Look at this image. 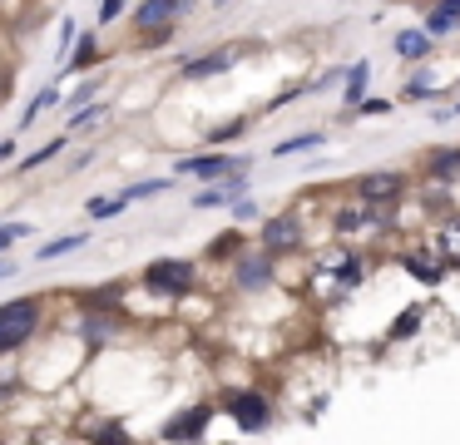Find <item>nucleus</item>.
Segmentation results:
<instances>
[{
	"label": "nucleus",
	"mask_w": 460,
	"mask_h": 445,
	"mask_svg": "<svg viewBox=\"0 0 460 445\" xmlns=\"http://www.w3.org/2000/svg\"><path fill=\"white\" fill-rule=\"evenodd\" d=\"M391 45H396L401 59H426L430 55V35H426V30H396Z\"/></svg>",
	"instance_id": "4468645a"
},
{
	"label": "nucleus",
	"mask_w": 460,
	"mask_h": 445,
	"mask_svg": "<svg viewBox=\"0 0 460 445\" xmlns=\"http://www.w3.org/2000/svg\"><path fill=\"white\" fill-rule=\"evenodd\" d=\"M208 421H213V405L208 401H199V405H189V411L179 415V421H169L164 425V441H199L203 431H208Z\"/></svg>",
	"instance_id": "1a4fd4ad"
},
{
	"label": "nucleus",
	"mask_w": 460,
	"mask_h": 445,
	"mask_svg": "<svg viewBox=\"0 0 460 445\" xmlns=\"http://www.w3.org/2000/svg\"><path fill=\"white\" fill-rule=\"evenodd\" d=\"M337 277H341V282H347V287H357V282H361V277H367V272H361V257H341V267H337Z\"/></svg>",
	"instance_id": "bb28decb"
},
{
	"label": "nucleus",
	"mask_w": 460,
	"mask_h": 445,
	"mask_svg": "<svg viewBox=\"0 0 460 445\" xmlns=\"http://www.w3.org/2000/svg\"><path fill=\"white\" fill-rule=\"evenodd\" d=\"M238 134H248V119H228V124L208 129V144H228V138H238Z\"/></svg>",
	"instance_id": "5701e85b"
},
{
	"label": "nucleus",
	"mask_w": 460,
	"mask_h": 445,
	"mask_svg": "<svg viewBox=\"0 0 460 445\" xmlns=\"http://www.w3.org/2000/svg\"><path fill=\"white\" fill-rule=\"evenodd\" d=\"M124 10H129V0H100V25H114Z\"/></svg>",
	"instance_id": "cd10ccee"
},
{
	"label": "nucleus",
	"mask_w": 460,
	"mask_h": 445,
	"mask_svg": "<svg viewBox=\"0 0 460 445\" xmlns=\"http://www.w3.org/2000/svg\"><path fill=\"white\" fill-rule=\"evenodd\" d=\"M351 109H357V114H391V99H367V94H361Z\"/></svg>",
	"instance_id": "c85d7f7f"
},
{
	"label": "nucleus",
	"mask_w": 460,
	"mask_h": 445,
	"mask_svg": "<svg viewBox=\"0 0 460 445\" xmlns=\"http://www.w3.org/2000/svg\"><path fill=\"white\" fill-rule=\"evenodd\" d=\"M238 59H243V45H218V49H208V55H193L189 65H183V79H218V75H228Z\"/></svg>",
	"instance_id": "423d86ee"
},
{
	"label": "nucleus",
	"mask_w": 460,
	"mask_h": 445,
	"mask_svg": "<svg viewBox=\"0 0 460 445\" xmlns=\"http://www.w3.org/2000/svg\"><path fill=\"white\" fill-rule=\"evenodd\" d=\"M119 326H124L119 316H104L100 307H90V316L80 322V342H84V346H104L114 332H119Z\"/></svg>",
	"instance_id": "9d476101"
},
{
	"label": "nucleus",
	"mask_w": 460,
	"mask_h": 445,
	"mask_svg": "<svg viewBox=\"0 0 460 445\" xmlns=\"http://www.w3.org/2000/svg\"><path fill=\"white\" fill-rule=\"evenodd\" d=\"M367 79H371V65L361 59V65H351L347 75H341V85H347V104H357L361 94H367Z\"/></svg>",
	"instance_id": "f3484780"
},
{
	"label": "nucleus",
	"mask_w": 460,
	"mask_h": 445,
	"mask_svg": "<svg viewBox=\"0 0 460 445\" xmlns=\"http://www.w3.org/2000/svg\"><path fill=\"white\" fill-rule=\"evenodd\" d=\"M426 174L440 178V183H450V178L460 174V148H440V154L426 158Z\"/></svg>",
	"instance_id": "dca6fc26"
},
{
	"label": "nucleus",
	"mask_w": 460,
	"mask_h": 445,
	"mask_svg": "<svg viewBox=\"0 0 460 445\" xmlns=\"http://www.w3.org/2000/svg\"><path fill=\"white\" fill-rule=\"evenodd\" d=\"M262 208L252 203V198H238V203H233V218H238V223H248V218H258Z\"/></svg>",
	"instance_id": "c756f323"
},
{
	"label": "nucleus",
	"mask_w": 460,
	"mask_h": 445,
	"mask_svg": "<svg viewBox=\"0 0 460 445\" xmlns=\"http://www.w3.org/2000/svg\"><path fill=\"white\" fill-rule=\"evenodd\" d=\"M297 247H302V218L297 213H282V218H268V223H262V253L268 257L297 253Z\"/></svg>",
	"instance_id": "39448f33"
},
{
	"label": "nucleus",
	"mask_w": 460,
	"mask_h": 445,
	"mask_svg": "<svg viewBox=\"0 0 460 445\" xmlns=\"http://www.w3.org/2000/svg\"><path fill=\"white\" fill-rule=\"evenodd\" d=\"M144 287L159 297H189L193 292V263L189 257H159L144 267Z\"/></svg>",
	"instance_id": "7ed1b4c3"
},
{
	"label": "nucleus",
	"mask_w": 460,
	"mask_h": 445,
	"mask_svg": "<svg viewBox=\"0 0 460 445\" xmlns=\"http://www.w3.org/2000/svg\"><path fill=\"white\" fill-rule=\"evenodd\" d=\"M317 144H327V134H322V129H307V134H292V138H282V144L272 148V154H278V158H297V154H312Z\"/></svg>",
	"instance_id": "2eb2a0df"
},
{
	"label": "nucleus",
	"mask_w": 460,
	"mask_h": 445,
	"mask_svg": "<svg viewBox=\"0 0 460 445\" xmlns=\"http://www.w3.org/2000/svg\"><path fill=\"white\" fill-rule=\"evenodd\" d=\"M35 332H40V297H15V302H0V356L21 352Z\"/></svg>",
	"instance_id": "f257e3e1"
},
{
	"label": "nucleus",
	"mask_w": 460,
	"mask_h": 445,
	"mask_svg": "<svg viewBox=\"0 0 460 445\" xmlns=\"http://www.w3.org/2000/svg\"><path fill=\"white\" fill-rule=\"evenodd\" d=\"M80 247H84V233H75V237H55V243H45V247H40V263L70 257V253H80Z\"/></svg>",
	"instance_id": "a211bd4d"
},
{
	"label": "nucleus",
	"mask_w": 460,
	"mask_h": 445,
	"mask_svg": "<svg viewBox=\"0 0 460 445\" xmlns=\"http://www.w3.org/2000/svg\"><path fill=\"white\" fill-rule=\"evenodd\" d=\"M233 282H238L243 292H262V287H272V257L268 253H238L233 257Z\"/></svg>",
	"instance_id": "0eeeda50"
},
{
	"label": "nucleus",
	"mask_w": 460,
	"mask_h": 445,
	"mask_svg": "<svg viewBox=\"0 0 460 445\" xmlns=\"http://www.w3.org/2000/svg\"><path fill=\"white\" fill-rule=\"evenodd\" d=\"M420 326V307H411V312H401L396 322H391V342H406V336H416Z\"/></svg>",
	"instance_id": "aec40b11"
},
{
	"label": "nucleus",
	"mask_w": 460,
	"mask_h": 445,
	"mask_svg": "<svg viewBox=\"0 0 460 445\" xmlns=\"http://www.w3.org/2000/svg\"><path fill=\"white\" fill-rule=\"evenodd\" d=\"M450 30H460V0H440V5L426 15V35L430 40L450 35Z\"/></svg>",
	"instance_id": "9b49d317"
},
{
	"label": "nucleus",
	"mask_w": 460,
	"mask_h": 445,
	"mask_svg": "<svg viewBox=\"0 0 460 445\" xmlns=\"http://www.w3.org/2000/svg\"><path fill=\"white\" fill-rule=\"evenodd\" d=\"M169 188V178H144V183H134V188H124V203H134V198H154V193H164Z\"/></svg>",
	"instance_id": "4be33fe9"
},
{
	"label": "nucleus",
	"mask_w": 460,
	"mask_h": 445,
	"mask_svg": "<svg viewBox=\"0 0 460 445\" xmlns=\"http://www.w3.org/2000/svg\"><path fill=\"white\" fill-rule=\"evenodd\" d=\"M223 203H233L228 188H203V193H193V208H223Z\"/></svg>",
	"instance_id": "a878e982"
},
{
	"label": "nucleus",
	"mask_w": 460,
	"mask_h": 445,
	"mask_svg": "<svg viewBox=\"0 0 460 445\" xmlns=\"http://www.w3.org/2000/svg\"><path fill=\"white\" fill-rule=\"evenodd\" d=\"M223 411L233 415V425L243 435H258L272 425V401L262 391H223Z\"/></svg>",
	"instance_id": "f03ea898"
},
{
	"label": "nucleus",
	"mask_w": 460,
	"mask_h": 445,
	"mask_svg": "<svg viewBox=\"0 0 460 445\" xmlns=\"http://www.w3.org/2000/svg\"><path fill=\"white\" fill-rule=\"evenodd\" d=\"M60 154H65V138H50V144H45V148H35V154L25 158L21 168H40V164H50V158H60Z\"/></svg>",
	"instance_id": "393cba45"
},
{
	"label": "nucleus",
	"mask_w": 460,
	"mask_h": 445,
	"mask_svg": "<svg viewBox=\"0 0 460 445\" xmlns=\"http://www.w3.org/2000/svg\"><path fill=\"white\" fill-rule=\"evenodd\" d=\"M124 198H90V203H84V213L94 218V223H100V218H114V213H124Z\"/></svg>",
	"instance_id": "6ab92c4d"
},
{
	"label": "nucleus",
	"mask_w": 460,
	"mask_h": 445,
	"mask_svg": "<svg viewBox=\"0 0 460 445\" xmlns=\"http://www.w3.org/2000/svg\"><path fill=\"white\" fill-rule=\"evenodd\" d=\"M55 104H60V89H55V85H50V89H40V94H35V104L25 109V124H35V119H40L45 109H55Z\"/></svg>",
	"instance_id": "412c9836"
},
{
	"label": "nucleus",
	"mask_w": 460,
	"mask_h": 445,
	"mask_svg": "<svg viewBox=\"0 0 460 445\" xmlns=\"http://www.w3.org/2000/svg\"><path fill=\"white\" fill-rule=\"evenodd\" d=\"M15 391H21V386H15V376H0V401H11Z\"/></svg>",
	"instance_id": "7c9ffc66"
},
{
	"label": "nucleus",
	"mask_w": 460,
	"mask_h": 445,
	"mask_svg": "<svg viewBox=\"0 0 460 445\" xmlns=\"http://www.w3.org/2000/svg\"><path fill=\"white\" fill-rule=\"evenodd\" d=\"M173 168L189 174V178H203V183H218V178H228V174H248L252 158L248 154H193V158H179Z\"/></svg>",
	"instance_id": "20e7f679"
},
{
	"label": "nucleus",
	"mask_w": 460,
	"mask_h": 445,
	"mask_svg": "<svg viewBox=\"0 0 460 445\" xmlns=\"http://www.w3.org/2000/svg\"><path fill=\"white\" fill-rule=\"evenodd\" d=\"M5 272H15V263H5V253H0V277H5Z\"/></svg>",
	"instance_id": "473e14b6"
},
{
	"label": "nucleus",
	"mask_w": 460,
	"mask_h": 445,
	"mask_svg": "<svg viewBox=\"0 0 460 445\" xmlns=\"http://www.w3.org/2000/svg\"><path fill=\"white\" fill-rule=\"evenodd\" d=\"M243 243H248V233H243V227H228L223 237L208 243V263H233V257L243 253Z\"/></svg>",
	"instance_id": "ddd939ff"
},
{
	"label": "nucleus",
	"mask_w": 460,
	"mask_h": 445,
	"mask_svg": "<svg viewBox=\"0 0 460 445\" xmlns=\"http://www.w3.org/2000/svg\"><path fill=\"white\" fill-rule=\"evenodd\" d=\"M5 158H15V138H0V164H5Z\"/></svg>",
	"instance_id": "2f4dec72"
},
{
	"label": "nucleus",
	"mask_w": 460,
	"mask_h": 445,
	"mask_svg": "<svg viewBox=\"0 0 460 445\" xmlns=\"http://www.w3.org/2000/svg\"><path fill=\"white\" fill-rule=\"evenodd\" d=\"M401 188H406V178H401V174H367V178H357V198H361V203H371V208L396 203Z\"/></svg>",
	"instance_id": "6e6552de"
},
{
	"label": "nucleus",
	"mask_w": 460,
	"mask_h": 445,
	"mask_svg": "<svg viewBox=\"0 0 460 445\" xmlns=\"http://www.w3.org/2000/svg\"><path fill=\"white\" fill-rule=\"evenodd\" d=\"M90 65H100V40H94V30H90V35H75L70 40V65H65V69L84 75Z\"/></svg>",
	"instance_id": "f8f14e48"
},
{
	"label": "nucleus",
	"mask_w": 460,
	"mask_h": 445,
	"mask_svg": "<svg viewBox=\"0 0 460 445\" xmlns=\"http://www.w3.org/2000/svg\"><path fill=\"white\" fill-rule=\"evenodd\" d=\"M406 272H416L420 282H440V277H446V267H430V257H406Z\"/></svg>",
	"instance_id": "b1692460"
}]
</instances>
